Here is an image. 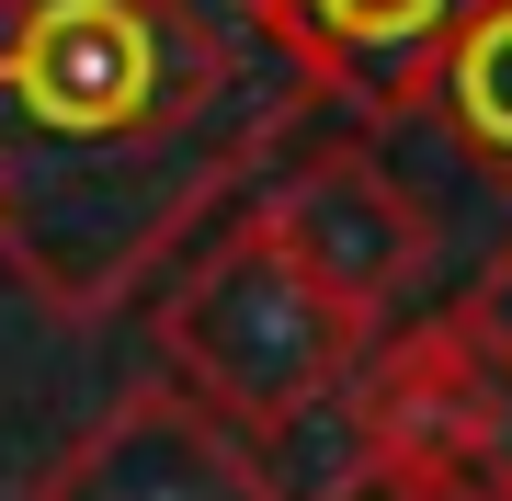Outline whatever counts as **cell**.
<instances>
[{
	"label": "cell",
	"mask_w": 512,
	"mask_h": 501,
	"mask_svg": "<svg viewBox=\"0 0 512 501\" xmlns=\"http://www.w3.org/2000/svg\"><path fill=\"white\" fill-rule=\"evenodd\" d=\"M456 308L478 319V331H490V353H501V365H512V240H501L490 262H478V285H467Z\"/></svg>",
	"instance_id": "obj_8"
},
{
	"label": "cell",
	"mask_w": 512,
	"mask_h": 501,
	"mask_svg": "<svg viewBox=\"0 0 512 501\" xmlns=\"http://www.w3.org/2000/svg\"><path fill=\"white\" fill-rule=\"evenodd\" d=\"M23 501H285L274 479V445L262 433L217 422L194 388L148 376V388L103 399L92 422L69 433Z\"/></svg>",
	"instance_id": "obj_5"
},
{
	"label": "cell",
	"mask_w": 512,
	"mask_h": 501,
	"mask_svg": "<svg viewBox=\"0 0 512 501\" xmlns=\"http://www.w3.org/2000/svg\"><path fill=\"white\" fill-rule=\"evenodd\" d=\"M148 342H160L171 388H194L217 422L274 445V433L319 422V410L353 388L376 319H353L342 297H319L251 217H228V228H205V240L160 274Z\"/></svg>",
	"instance_id": "obj_2"
},
{
	"label": "cell",
	"mask_w": 512,
	"mask_h": 501,
	"mask_svg": "<svg viewBox=\"0 0 512 501\" xmlns=\"http://www.w3.org/2000/svg\"><path fill=\"white\" fill-rule=\"evenodd\" d=\"M421 114L456 137V160L478 171V183L512 194V0H478V12L456 23V46H444Z\"/></svg>",
	"instance_id": "obj_7"
},
{
	"label": "cell",
	"mask_w": 512,
	"mask_h": 501,
	"mask_svg": "<svg viewBox=\"0 0 512 501\" xmlns=\"http://www.w3.org/2000/svg\"><path fill=\"white\" fill-rule=\"evenodd\" d=\"M251 228L274 240L319 297H342L353 319H399V297L433 274V217L421 194L387 171L365 137H296V149L262 171V205Z\"/></svg>",
	"instance_id": "obj_4"
},
{
	"label": "cell",
	"mask_w": 512,
	"mask_h": 501,
	"mask_svg": "<svg viewBox=\"0 0 512 501\" xmlns=\"http://www.w3.org/2000/svg\"><path fill=\"white\" fill-rule=\"evenodd\" d=\"M319 501H433V490H399V479H365V467H353V479L319 490Z\"/></svg>",
	"instance_id": "obj_9"
},
{
	"label": "cell",
	"mask_w": 512,
	"mask_h": 501,
	"mask_svg": "<svg viewBox=\"0 0 512 501\" xmlns=\"http://www.w3.org/2000/svg\"><path fill=\"white\" fill-rule=\"evenodd\" d=\"M262 35L296 57V80L319 92V114H353V126H399L421 114L444 46L478 0H251Z\"/></svg>",
	"instance_id": "obj_6"
},
{
	"label": "cell",
	"mask_w": 512,
	"mask_h": 501,
	"mask_svg": "<svg viewBox=\"0 0 512 501\" xmlns=\"http://www.w3.org/2000/svg\"><path fill=\"white\" fill-rule=\"evenodd\" d=\"M308 126L319 92L251 0H0V262L92 331Z\"/></svg>",
	"instance_id": "obj_1"
},
{
	"label": "cell",
	"mask_w": 512,
	"mask_h": 501,
	"mask_svg": "<svg viewBox=\"0 0 512 501\" xmlns=\"http://www.w3.org/2000/svg\"><path fill=\"white\" fill-rule=\"evenodd\" d=\"M353 467L433 501H512V365L467 308H421L365 342L342 388Z\"/></svg>",
	"instance_id": "obj_3"
}]
</instances>
